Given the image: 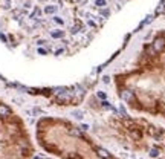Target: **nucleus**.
I'll return each instance as SVG.
<instances>
[{
  "instance_id": "obj_1",
  "label": "nucleus",
  "mask_w": 165,
  "mask_h": 159,
  "mask_svg": "<svg viewBox=\"0 0 165 159\" xmlns=\"http://www.w3.org/2000/svg\"><path fill=\"white\" fill-rule=\"evenodd\" d=\"M165 47V38L164 37H157V38H154L153 45H152V49L154 51V54L156 52H162Z\"/></svg>"
},
{
  "instance_id": "obj_2",
  "label": "nucleus",
  "mask_w": 165,
  "mask_h": 159,
  "mask_svg": "<svg viewBox=\"0 0 165 159\" xmlns=\"http://www.w3.org/2000/svg\"><path fill=\"white\" fill-rule=\"evenodd\" d=\"M11 115V109L5 104H0V118H6Z\"/></svg>"
},
{
  "instance_id": "obj_3",
  "label": "nucleus",
  "mask_w": 165,
  "mask_h": 159,
  "mask_svg": "<svg viewBox=\"0 0 165 159\" xmlns=\"http://www.w3.org/2000/svg\"><path fill=\"white\" fill-rule=\"evenodd\" d=\"M121 95H122V98H124V100H125L127 102L133 101V98H135V96H133V93H131L130 90H124L122 93H121Z\"/></svg>"
},
{
  "instance_id": "obj_4",
  "label": "nucleus",
  "mask_w": 165,
  "mask_h": 159,
  "mask_svg": "<svg viewBox=\"0 0 165 159\" xmlns=\"http://www.w3.org/2000/svg\"><path fill=\"white\" fill-rule=\"evenodd\" d=\"M98 156H99V158H103V159H110V155L107 153L104 148H98Z\"/></svg>"
},
{
  "instance_id": "obj_5",
  "label": "nucleus",
  "mask_w": 165,
  "mask_h": 159,
  "mask_svg": "<svg viewBox=\"0 0 165 159\" xmlns=\"http://www.w3.org/2000/svg\"><path fill=\"white\" fill-rule=\"evenodd\" d=\"M150 156H153V158L159 156V148H152V151H150Z\"/></svg>"
},
{
  "instance_id": "obj_6",
  "label": "nucleus",
  "mask_w": 165,
  "mask_h": 159,
  "mask_svg": "<svg viewBox=\"0 0 165 159\" xmlns=\"http://www.w3.org/2000/svg\"><path fill=\"white\" fill-rule=\"evenodd\" d=\"M14 102H24L23 96H14Z\"/></svg>"
},
{
  "instance_id": "obj_7",
  "label": "nucleus",
  "mask_w": 165,
  "mask_h": 159,
  "mask_svg": "<svg viewBox=\"0 0 165 159\" xmlns=\"http://www.w3.org/2000/svg\"><path fill=\"white\" fill-rule=\"evenodd\" d=\"M81 129H82V130H89V125H87V124H82Z\"/></svg>"
}]
</instances>
